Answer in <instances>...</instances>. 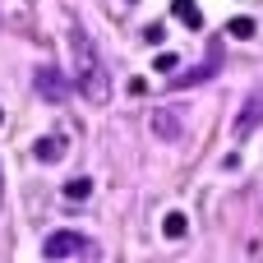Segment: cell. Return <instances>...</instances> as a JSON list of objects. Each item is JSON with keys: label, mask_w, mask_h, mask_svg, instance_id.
<instances>
[{"label": "cell", "mask_w": 263, "mask_h": 263, "mask_svg": "<svg viewBox=\"0 0 263 263\" xmlns=\"http://www.w3.org/2000/svg\"><path fill=\"white\" fill-rule=\"evenodd\" d=\"M69 65H74V88H79L92 106H106V102H111V69H106L97 42H92L79 23H69Z\"/></svg>", "instance_id": "cell-1"}, {"label": "cell", "mask_w": 263, "mask_h": 263, "mask_svg": "<svg viewBox=\"0 0 263 263\" xmlns=\"http://www.w3.org/2000/svg\"><path fill=\"white\" fill-rule=\"evenodd\" d=\"M32 83H37V92H42L46 102H65V97H69V88H74V83L55 69V65H42V69L32 74Z\"/></svg>", "instance_id": "cell-2"}, {"label": "cell", "mask_w": 263, "mask_h": 263, "mask_svg": "<svg viewBox=\"0 0 263 263\" xmlns=\"http://www.w3.org/2000/svg\"><path fill=\"white\" fill-rule=\"evenodd\" d=\"M148 125H153V134L166 139V143H176V139L185 134V116H180L176 106H157V111L148 116Z\"/></svg>", "instance_id": "cell-3"}, {"label": "cell", "mask_w": 263, "mask_h": 263, "mask_svg": "<svg viewBox=\"0 0 263 263\" xmlns=\"http://www.w3.org/2000/svg\"><path fill=\"white\" fill-rule=\"evenodd\" d=\"M259 120H263V92H250V97H245V106H240V116H236V125H231V139H236V143H240V139H250Z\"/></svg>", "instance_id": "cell-4"}, {"label": "cell", "mask_w": 263, "mask_h": 263, "mask_svg": "<svg viewBox=\"0 0 263 263\" xmlns=\"http://www.w3.org/2000/svg\"><path fill=\"white\" fill-rule=\"evenodd\" d=\"M83 250V236H74V231H51L46 236V245H42V254L51 263H60V259H74Z\"/></svg>", "instance_id": "cell-5"}, {"label": "cell", "mask_w": 263, "mask_h": 263, "mask_svg": "<svg viewBox=\"0 0 263 263\" xmlns=\"http://www.w3.org/2000/svg\"><path fill=\"white\" fill-rule=\"evenodd\" d=\"M32 157H37V162H46V166H51V162H60V157H65V139H55V134L37 139V143H32Z\"/></svg>", "instance_id": "cell-6"}, {"label": "cell", "mask_w": 263, "mask_h": 263, "mask_svg": "<svg viewBox=\"0 0 263 263\" xmlns=\"http://www.w3.org/2000/svg\"><path fill=\"white\" fill-rule=\"evenodd\" d=\"M171 14H176L185 28H194V32L203 28V14H199V5H194V0H171Z\"/></svg>", "instance_id": "cell-7"}, {"label": "cell", "mask_w": 263, "mask_h": 263, "mask_svg": "<svg viewBox=\"0 0 263 263\" xmlns=\"http://www.w3.org/2000/svg\"><path fill=\"white\" fill-rule=\"evenodd\" d=\"M162 236H166V240H180V236H190V217H185V213H166V222H162Z\"/></svg>", "instance_id": "cell-8"}, {"label": "cell", "mask_w": 263, "mask_h": 263, "mask_svg": "<svg viewBox=\"0 0 263 263\" xmlns=\"http://www.w3.org/2000/svg\"><path fill=\"white\" fill-rule=\"evenodd\" d=\"M88 194H92V180H88V176H74V180H65V199H69V203H83Z\"/></svg>", "instance_id": "cell-9"}, {"label": "cell", "mask_w": 263, "mask_h": 263, "mask_svg": "<svg viewBox=\"0 0 263 263\" xmlns=\"http://www.w3.org/2000/svg\"><path fill=\"white\" fill-rule=\"evenodd\" d=\"M227 32H231V37H240V42H245V37H254V32H259V28H254V18H250V14H236V18H231V23H227Z\"/></svg>", "instance_id": "cell-10"}, {"label": "cell", "mask_w": 263, "mask_h": 263, "mask_svg": "<svg viewBox=\"0 0 263 263\" xmlns=\"http://www.w3.org/2000/svg\"><path fill=\"white\" fill-rule=\"evenodd\" d=\"M176 65H180V55H176V51H162V55L153 60V69H157V74H171Z\"/></svg>", "instance_id": "cell-11"}, {"label": "cell", "mask_w": 263, "mask_h": 263, "mask_svg": "<svg viewBox=\"0 0 263 263\" xmlns=\"http://www.w3.org/2000/svg\"><path fill=\"white\" fill-rule=\"evenodd\" d=\"M162 37H166L162 23H148V28H143V42H162Z\"/></svg>", "instance_id": "cell-12"}, {"label": "cell", "mask_w": 263, "mask_h": 263, "mask_svg": "<svg viewBox=\"0 0 263 263\" xmlns=\"http://www.w3.org/2000/svg\"><path fill=\"white\" fill-rule=\"evenodd\" d=\"M0 203H5V166H0Z\"/></svg>", "instance_id": "cell-13"}, {"label": "cell", "mask_w": 263, "mask_h": 263, "mask_svg": "<svg viewBox=\"0 0 263 263\" xmlns=\"http://www.w3.org/2000/svg\"><path fill=\"white\" fill-rule=\"evenodd\" d=\"M0 125H5V111H0Z\"/></svg>", "instance_id": "cell-14"}]
</instances>
